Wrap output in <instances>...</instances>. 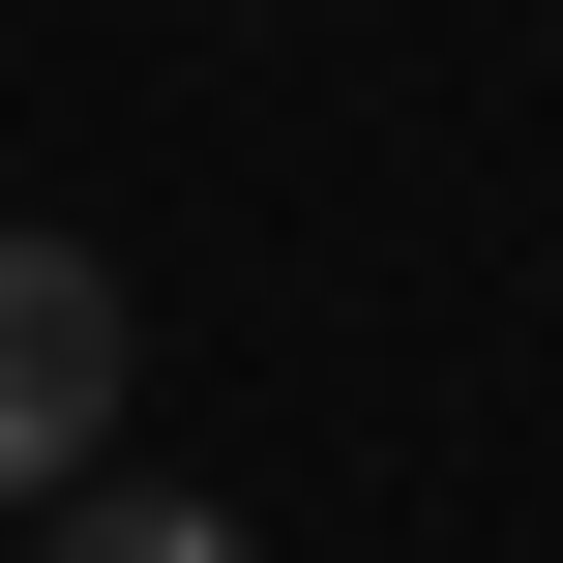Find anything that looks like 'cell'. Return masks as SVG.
Listing matches in <instances>:
<instances>
[{"label":"cell","mask_w":563,"mask_h":563,"mask_svg":"<svg viewBox=\"0 0 563 563\" xmlns=\"http://www.w3.org/2000/svg\"><path fill=\"white\" fill-rule=\"evenodd\" d=\"M30 563H267V534L178 505V475H89V505H30Z\"/></svg>","instance_id":"cell-2"},{"label":"cell","mask_w":563,"mask_h":563,"mask_svg":"<svg viewBox=\"0 0 563 563\" xmlns=\"http://www.w3.org/2000/svg\"><path fill=\"white\" fill-rule=\"evenodd\" d=\"M119 356H148L119 267L89 238H0V505H89L119 475Z\"/></svg>","instance_id":"cell-1"}]
</instances>
